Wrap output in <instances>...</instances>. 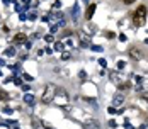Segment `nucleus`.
I'll list each match as a JSON object with an SVG mask.
<instances>
[{
    "instance_id": "obj_18",
    "label": "nucleus",
    "mask_w": 148,
    "mask_h": 129,
    "mask_svg": "<svg viewBox=\"0 0 148 129\" xmlns=\"http://www.w3.org/2000/svg\"><path fill=\"white\" fill-rule=\"evenodd\" d=\"M5 99H7V94H5V92H2V90H0V100H5Z\"/></svg>"
},
{
    "instance_id": "obj_24",
    "label": "nucleus",
    "mask_w": 148,
    "mask_h": 129,
    "mask_svg": "<svg viewBox=\"0 0 148 129\" xmlns=\"http://www.w3.org/2000/svg\"><path fill=\"white\" fill-rule=\"evenodd\" d=\"M134 0H124V3H126V5H130V3H133Z\"/></svg>"
},
{
    "instance_id": "obj_16",
    "label": "nucleus",
    "mask_w": 148,
    "mask_h": 129,
    "mask_svg": "<svg viewBox=\"0 0 148 129\" xmlns=\"http://www.w3.org/2000/svg\"><path fill=\"white\" fill-rule=\"evenodd\" d=\"M124 66H126V63H124V61H118V70H123Z\"/></svg>"
},
{
    "instance_id": "obj_11",
    "label": "nucleus",
    "mask_w": 148,
    "mask_h": 129,
    "mask_svg": "<svg viewBox=\"0 0 148 129\" xmlns=\"http://www.w3.org/2000/svg\"><path fill=\"white\" fill-rule=\"evenodd\" d=\"M51 20H53V22H56V20H58V22H63V14H61V12L53 14L51 15Z\"/></svg>"
},
{
    "instance_id": "obj_19",
    "label": "nucleus",
    "mask_w": 148,
    "mask_h": 129,
    "mask_svg": "<svg viewBox=\"0 0 148 129\" xmlns=\"http://www.w3.org/2000/svg\"><path fill=\"white\" fill-rule=\"evenodd\" d=\"M99 65H101V66H104V68H106V65H107V63H106V59H99Z\"/></svg>"
},
{
    "instance_id": "obj_1",
    "label": "nucleus",
    "mask_w": 148,
    "mask_h": 129,
    "mask_svg": "<svg viewBox=\"0 0 148 129\" xmlns=\"http://www.w3.org/2000/svg\"><path fill=\"white\" fill-rule=\"evenodd\" d=\"M55 95H56V87L53 85V83H48V85L45 87L43 95H41V102H43V104H49V102H53Z\"/></svg>"
},
{
    "instance_id": "obj_14",
    "label": "nucleus",
    "mask_w": 148,
    "mask_h": 129,
    "mask_svg": "<svg viewBox=\"0 0 148 129\" xmlns=\"http://www.w3.org/2000/svg\"><path fill=\"white\" fill-rule=\"evenodd\" d=\"M24 100L27 102V104H32V102H34V97H32V95H31V94H27V95H26V97H24Z\"/></svg>"
},
{
    "instance_id": "obj_12",
    "label": "nucleus",
    "mask_w": 148,
    "mask_h": 129,
    "mask_svg": "<svg viewBox=\"0 0 148 129\" xmlns=\"http://www.w3.org/2000/svg\"><path fill=\"white\" fill-rule=\"evenodd\" d=\"M70 56H72V55H70L68 51H61V59H63V61H66V59H70Z\"/></svg>"
},
{
    "instance_id": "obj_15",
    "label": "nucleus",
    "mask_w": 148,
    "mask_h": 129,
    "mask_svg": "<svg viewBox=\"0 0 148 129\" xmlns=\"http://www.w3.org/2000/svg\"><path fill=\"white\" fill-rule=\"evenodd\" d=\"M77 14H78V5H73V20H77Z\"/></svg>"
},
{
    "instance_id": "obj_25",
    "label": "nucleus",
    "mask_w": 148,
    "mask_h": 129,
    "mask_svg": "<svg viewBox=\"0 0 148 129\" xmlns=\"http://www.w3.org/2000/svg\"><path fill=\"white\" fill-rule=\"evenodd\" d=\"M22 2H24V3H26V5H27V3H29V0H22Z\"/></svg>"
},
{
    "instance_id": "obj_10",
    "label": "nucleus",
    "mask_w": 148,
    "mask_h": 129,
    "mask_svg": "<svg viewBox=\"0 0 148 129\" xmlns=\"http://www.w3.org/2000/svg\"><path fill=\"white\" fill-rule=\"evenodd\" d=\"M123 102H124V95H123V94L114 95V99H112V104H114V105H121Z\"/></svg>"
},
{
    "instance_id": "obj_26",
    "label": "nucleus",
    "mask_w": 148,
    "mask_h": 129,
    "mask_svg": "<svg viewBox=\"0 0 148 129\" xmlns=\"http://www.w3.org/2000/svg\"><path fill=\"white\" fill-rule=\"evenodd\" d=\"M145 43H147V44H148V38H147V39H145Z\"/></svg>"
},
{
    "instance_id": "obj_5",
    "label": "nucleus",
    "mask_w": 148,
    "mask_h": 129,
    "mask_svg": "<svg viewBox=\"0 0 148 129\" xmlns=\"http://www.w3.org/2000/svg\"><path fill=\"white\" fill-rule=\"evenodd\" d=\"M65 44H66L68 48H77V46H78V44H77V39H75V38L72 36V34H70V32L65 36Z\"/></svg>"
},
{
    "instance_id": "obj_7",
    "label": "nucleus",
    "mask_w": 148,
    "mask_h": 129,
    "mask_svg": "<svg viewBox=\"0 0 148 129\" xmlns=\"http://www.w3.org/2000/svg\"><path fill=\"white\" fill-rule=\"evenodd\" d=\"M26 34H22V32H19V34H15L14 36V39H12V43L14 44H22V43H26Z\"/></svg>"
},
{
    "instance_id": "obj_8",
    "label": "nucleus",
    "mask_w": 148,
    "mask_h": 129,
    "mask_svg": "<svg viewBox=\"0 0 148 129\" xmlns=\"http://www.w3.org/2000/svg\"><path fill=\"white\" fill-rule=\"evenodd\" d=\"M78 38H80V39L84 41V43H82V46H84V48H87V46H89L90 38L87 36V34H85V32H84V31H78Z\"/></svg>"
},
{
    "instance_id": "obj_23",
    "label": "nucleus",
    "mask_w": 148,
    "mask_h": 129,
    "mask_svg": "<svg viewBox=\"0 0 148 129\" xmlns=\"http://www.w3.org/2000/svg\"><path fill=\"white\" fill-rule=\"evenodd\" d=\"M60 5H61V3H60V0H56V2H55V9H60Z\"/></svg>"
},
{
    "instance_id": "obj_3",
    "label": "nucleus",
    "mask_w": 148,
    "mask_h": 129,
    "mask_svg": "<svg viewBox=\"0 0 148 129\" xmlns=\"http://www.w3.org/2000/svg\"><path fill=\"white\" fill-rule=\"evenodd\" d=\"M53 102H55V104H58V105H65V104L68 102V94H66V92H63V90H60L58 94L55 95Z\"/></svg>"
},
{
    "instance_id": "obj_6",
    "label": "nucleus",
    "mask_w": 148,
    "mask_h": 129,
    "mask_svg": "<svg viewBox=\"0 0 148 129\" xmlns=\"http://www.w3.org/2000/svg\"><path fill=\"white\" fill-rule=\"evenodd\" d=\"M109 78H111V82H112L114 85L121 87V76L118 75V72H109Z\"/></svg>"
},
{
    "instance_id": "obj_20",
    "label": "nucleus",
    "mask_w": 148,
    "mask_h": 129,
    "mask_svg": "<svg viewBox=\"0 0 148 129\" xmlns=\"http://www.w3.org/2000/svg\"><path fill=\"white\" fill-rule=\"evenodd\" d=\"M109 126H111V128H116L118 124H116V121H109Z\"/></svg>"
},
{
    "instance_id": "obj_21",
    "label": "nucleus",
    "mask_w": 148,
    "mask_h": 129,
    "mask_svg": "<svg viewBox=\"0 0 148 129\" xmlns=\"http://www.w3.org/2000/svg\"><path fill=\"white\" fill-rule=\"evenodd\" d=\"M45 39H46V41H48V43H51V41H53V36H51V34H49V36H46Z\"/></svg>"
},
{
    "instance_id": "obj_9",
    "label": "nucleus",
    "mask_w": 148,
    "mask_h": 129,
    "mask_svg": "<svg viewBox=\"0 0 148 129\" xmlns=\"http://www.w3.org/2000/svg\"><path fill=\"white\" fill-rule=\"evenodd\" d=\"M95 9H97V5H95V3H90L89 5V9H87V12H85V17H87V19H92V15H94V12H95Z\"/></svg>"
},
{
    "instance_id": "obj_22",
    "label": "nucleus",
    "mask_w": 148,
    "mask_h": 129,
    "mask_svg": "<svg viewBox=\"0 0 148 129\" xmlns=\"http://www.w3.org/2000/svg\"><path fill=\"white\" fill-rule=\"evenodd\" d=\"M109 112H111V114H116V112H119V111H116L114 107H111V109H109Z\"/></svg>"
},
{
    "instance_id": "obj_13",
    "label": "nucleus",
    "mask_w": 148,
    "mask_h": 129,
    "mask_svg": "<svg viewBox=\"0 0 148 129\" xmlns=\"http://www.w3.org/2000/svg\"><path fill=\"white\" fill-rule=\"evenodd\" d=\"M55 49H56V51H63V49H65V43H56L55 44Z\"/></svg>"
},
{
    "instance_id": "obj_4",
    "label": "nucleus",
    "mask_w": 148,
    "mask_h": 129,
    "mask_svg": "<svg viewBox=\"0 0 148 129\" xmlns=\"http://www.w3.org/2000/svg\"><path fill=\"white\" fill-rule=\"evenodd\" d=\"M130 56L133 58L134 61H140V59H143V51L138 49V48H131L130 49Z\"/></svg>"
},
{
    "instance_id": "obj_2",
    "label": "nucleus",
    "mask_w": 148,
    "mask_h": 129,
    "mask_svg": "<svg viewBox=\"0 0 148 129\" xmlns=\"http://www.w3.org/2000/svg\"><path fill=\"white\" fill-rule=\"evenodd\" d=\"M145 15H147V7H138L136 9V12L133 14V22L136 27H140V26H143L145 24Z\"/></svg>"
},
{
    "instance_id": "obj_17",
    "label": "nucleus",
    "mask_w": 148,
    "mask_h": 129,
    "mask_svg": "<svg viewBox=\"0 0 148 129\" xmlns=\"http://www.w3.org/2000/svg\"><path fill=\"white\" fill-rule=\"evenodd\" d=\"M5 55H7V56H10V55H12V56H14V49H12V48H9V49H7V51H5Z\"/></svg>"
}]
</instances>
